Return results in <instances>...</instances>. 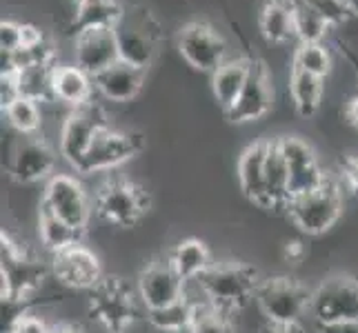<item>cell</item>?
I'll use <instances>...</instances> for the list:
<instances>
[{
  "mask_svg": "<svg viewBox=\"0 0 358 333\" xmlns=\"http://www.w3.org/2000/svg\"><path fill=\"white\" fill-rule=\"evenodd\" d=\"M205 298L216 309L234 316L256 300V289L261 285L258 271L245 262H214L196 280Z\"/></svg>",
  "mask_w": 358,
  "mask_h": 333,
  "instance_id": "1",
  "label": "cell"
},
{
  "mask_svg": "<svg viewBox=\"0 0 358 333\" xmlns=\"http://www.w3.org/2000/svg\"><path fill=\"white\" fill-rule=\"evenodd\" d=\"M141 306L138 291L120 278H103L90 291V316L109 333H127L143 318Z\"/></svg>",
  "mask_w": 358,
  "mask_h": 333,
  "instance_id": "2",
  "label": "cell"
},
{
  "mask_svg": "<svg viewBox=\"0 0 358 333\" xmlns=\"http://www.w3.org/2000/svg\"><path fill=\"white\" fill-rule=\"evenodd\" d=\"M120 60L147 71L158 56L160 47V24L147 7L122 9L114 24Z\"/></svg>",
  "mask_w": 358,
  "mask_h": 333,
  "instance_id": "3",
  "label": "cell"
},
{
  "mask_svg": "<svg viewBox=\"0 0 358 333\" xmlns=\"http://www.w3.org/2000/svg\"><path fill=\"white\" fill-rule=\"evenodd\" d=\"M256 304L271 325H299L310 313L312 289L287 276L265 278L256 289Z\"/></svg>",
  "mask_w": 358,
  "mask_h": 333,
  "instance_id": "4",
  "label": "cell"
},
{
  "mask_svg": "<svg viewBox=\"0 0 358 333\" xmlns=\"http://www.w3.org/2000/svg\"><path fill=\"white\" fill-rule=\"evenodd\" d=\"M287 216L307 236H320L329 231L343 216V189L338 180L327 176L316 191L289 200Z\"/></svg>",
  "mask_w": 358,
  "mask_h": 333,
  "instance_id": "5",
  "label": "cell"
},
{
  "mask_svg": "<svg viewBox=\"0 0 358 333\" xmlns=\"http://www.w3.org/2000/svg\"><path fill=\"white\" fill-rule=\"evenodd\" d=\"M94 209L96 216L109 227L131 229L150 209V193L129 180L114 178L96 189Z\"/></svg>",
  "mask_w": 358,
  "mask_h": 333,
  "instance_id": "6",
  "label": "cell"
},
{
  "mask_svg": "<svg viewBox=\"0 0 358 333\" xmlns=\"http://www.w3.org/2000/svg\"><path fill=\"white\" fill-rule=\"evenodd\" d=\"M105 127H109V120L101 105H96L94 101L71 109L67 114L58 131V154L69 167H73V171L83 163L85 154L90 151L98 131H103Z\"/></svg>",
  "mask_w": 358,
  "mask_h": 333,
  "instance_id": "7",
  "label": "cell"
},
{
  "mask_svg": "<svg viewBox=\"0 0 358 333\" xmlns=\"http://www.w3.org/2000/svg\"><path fill=\"white\" fill-rule=\"evenodd\" d=\"M45 276L47 269L38 258L29 256L9 236H3V269H0L3 300L14 298L29 302L31 295L41 289Z\"/></svg>",
  "mask_w": 358,
  "mask_h": 333,
  "instance_id": "8",
  "label": "cell"
},
{
  "mask_svg": "<svg viewBox=\"0 0 358 333\" xmlns=\"http://www.w3.org/2000/svg\"><path fill=\"white\" fill-rule=\"evenodd\" d=\"M176 43L187 65L205 73H214L229 58V47L223 34L205 20H194L180 27Z\"/></svg>",
  "mask_w": 358,
  "mask_h": 333,
  "instance_id": "9",
  "label": "cell"
},
{
  "mask_svg": "<svg viewBox=\"0 0 358 333\" xmlns=\"http://www.w3.org/2000/svg\"><path fill=\"white\" fill-rule=\"evenodd\" d=\"M56 160V149L41 133L20 135L7 151V171L20 184H34L54 176Z\"/></svg>",
  "mask_w": 358,
  "mask_h": 333,
  "instance_id": "10",
  "label": "cell"
},
{
  "mask_svg": "<svg viewBox=\"0 0 358 333\" xmlns=\"http://www.w3.org/2000/svg\"><path fill=\"white\" fill-rule=\"evenodd\" d=\"M143 147H145V138L141 133L105 127L103 131H98L90 151L85 154L83 163L76 167V174L92 176L107 169H114L125 163V160L134 158L136 154H141Z\"/></svg>",
  "mask_w": 358,
  "mask_h": 333,
  "instance_id": "11",
  "label": "cell"
},
{
  "mask_svg": "<svg viewBox=\"0 0 358 333\" xmlns=\"http://www.w3.org/2000/svg\"><path fill=\"white\" fill-rule=\"evenodd\" d=\"M310 316L316 325L358 320V280L338 274L320 282L312 291Z\"/></svg>",
  "mask_w": 358,
  "mask_h": 333,
  "instance_id": "12",
  "label": "cell"
},
{
  "mask_svg": "<svg viewBox=\"0 0 358 333\" xmlns=\"http://www.w3.org/2000/svg\"><path fill=\"white\" fill-rule=\"evenodd\" d=\"M47 209L63 218L73 229L85 231L92 218V202L83 182L69 174H54L45 182L43 200Z\"/></svg>",
  "mask_w": 358,
  "mask_h": 333,
  "instance_id": "13",
  "label": "cell"
},
{
  "mask_svg": "<svg viewBox=\"0 0 358 333\" xmlns=\"http://www.w3.org/2000/svg\"><path fill=\"white\" fill-rule=\"evenodd\" d=\"M120 60L114 24H92L73 36V65L98 76Z\"/></svg>",
  "mask_w": 358,
  "mask_h": 333,
  "instance_id": "14",
  "label": "cell"
},
{
  "mask_svg": "<svg viewBox=\"0 0 358 333\" xmlns=\"http://www.w3.org/2000/svg\"><path fill=\"white\" fill-rule=\"evenodd\" d=\"M276 142L289 165V200L316 191L327 180V174L320 169L318 158L307 140L299 135H280Z\"/></svg>",
  "mask_w": 358,
  "mask_h": 333,
  "instance_id": "15",
  "label": "cell"
},
{
  "mask_svg": "<svg viewBox=\"0 0 358 333\" xmlns=\"http://www.w3.org/2000/svg\"><path fill=\"white\" fill-rule=\"evenodd\" d=\"M49 269H52V276L58 285H63L67 289L92 291L103 280L101 260L83 242L73 244L60 253H54Z\"/></svg>",
  "mask_w": 358,
  "mask_h": 333,
  "instance_id": "16",
  "label": "cell"
},
{
  "mask_svg": "<svg viewBox=\"0 0 358 333\" xmlns=\"http://www.w3.org/2000/svg\"><path fill=\"white\" fill-rule=\"evenodd\" d=\"M271 105H274V80H271V71L263 60H254L250 78H247L236 103L225 111V118L229 122H236V125L256 122L269 114Z\"/></svg>",
  "mask_w": 358,
  "mask_h": 333,
  "instance_id": "17",
  "label": "cell"
},
{
  "mask_svg": "<svg viewBox=\"0 0 358 333\" xmlns=\"http://www.w3.org/2000/svg\"><path fill=\"white\" fill-rule=\"evenodd\" d=\"M185 287L187 282L178 276V271L169 265V260L150 262L138 274V282H136V291H138L145 311L160 309V306L180 300L185 295Z\"/></svg>",
  "mask_w": 358,
  "mask_h": 333,
  "instance_id": "18",
  "label": "cell"
},
{
  "mask_svg": "<svg viewBox=\"0 0 358 333\" xmlns=\"http://www.w3.org/2000/svg\"><path fill=\"white\" fill-rule=\"evenodd\" d=\"M145 71L125 60H118L109 69L94 76V87L109 103H129L141 94Z\"/></svg>",
  "mask_w": 358,
  "mask_h": 333,
  "instance_id": "19",
  "label": "cell"
},
{
  "mask_svg": "<svg viewBox=\"0 0 358 333\" xmlns=\"http://www.w3.org/2000/svg\"><path fill=\"white\" fill-rule=\"evenodd\" d=\"M265 158L267 140H254L245 147L238 158V182L245 198H250L261 209H267V187H265Z\"/></svg>",
  "mask_w": 358,
  "mask_h": 333,
  "instance_id": "20",
  "label": "cell"
},
{
  "mask_svg": "<svg viewBox=\"0 0 358 333\" xmlns=\"http://www.w3.org/2000/svg\"><path fill=\"white\" fill-rule=\"evenodd\" d=\"M94 78L78 65H56L52 73V94L56 103H63L71 109L92 103Z\"/></svg>",
  "mask_w": 358,
  "mask_h": 333,
  "instance_id": "21",
  "label": "cell"
},
{
  "mask_svg": "<svg viewBox=\"0 0 358 333\" xmlns=\"http://www.w3.org/2000/svg\"><path fill=\"white\" fill-rule=\"evenodd\" d=\"M252 63L254 60H250V58H243V56L231 58L229 56L225 63L212 73V91H214V98L218 101V105L223 107V111H227L241 96L247 78H250Z\"/></svg>",
  "mask_w": 358,
  "mask_h": 333,
  "instance_id": "22",
  "label": "cell"
},
{
  "mask_svg": "<svg viewBox=\"0 0 358 333\" xmlns=\"http://www.w3.org/2000/svg\"><path fill=\"white\" fill-rule=\"evenodd\" d=\"M265 187H267V209H287V205H289V165H287L285 156H282L276 138L267 140Z\"/></svg>",
  "mask_w": 358,
  "mask_h": 333,
  "instance_id": "23",
  "label": "cell"
},
{
  "mask_svg": "<svg viewBox=\"0 0 358 333\" xmlns=\"http://www.w3.org/2000/svg\"><path fill=\"white\" fill-rule=\"evenodd\" d=\"M169 265L178 271V276L185 282L199 280L205 271L212 267V253H209L207 244L199 238H187L174 244V249L167 256Z\"/></svg>",
  "mask_w": 358,
  "mask_h": 333,
  "instance_id": "24",
  "label": "cell"
},
{
  "mask_svg": "<svg viewBox=\"0 0 358 333\" xmlns=\"http://www.w3.org/2000/svg\"><path fill=\"white\" fill-rule=\"evenodd\" d=\"M258 29L271 45H285L296 38L289 0H265L258 14Z\"/></svg>",
  "mask_w": 358,
  "mask_h": 333,
  "instance_id": "25",
  "label": "cell"
},
{
  "mask_svg": "<svg viewBox=\"0 0 358 333\" xmlns=\"http://www.w3.org/2000/svg\"><path fill=\"white\" fill-rule=\"evenodd\" d=\"M83 233L85 231L73 229L63 218H58L52 209H47L41 202V207H38V238H41V244L52 256L69 249L73 244H78Z\"/></svg>",
  "mask_w": 358,
  "mask_h": 333,
  "instance_id": "26",
  "label": "cell"
},
{
  "mask_svg": "<svg viewBox=\"0 0 358 333\" xmlns=\"http://www.w3.org/2000/svg\"><path fill=\"white\" fill-rule=\"evenodd\" d=\"M289 94L296 111L303 118H312L318 114L320 103H323V94H325V80L312 76V73L294 69L289 73Z\"/></svg>",
  "mask_w": 358,
  "mask_h": 333,
  "instance_id": "27",
  "label": "cell"
},
{
  "mask_svg": "<svg viewBox=\"0 0 358 333\" xmlns=\"http://www.w3.org/2000/svg\"><path fill=\"white\" fill-rule=\"evenodd\" d=\"M194 311H196V304L187 295H182L180 300L171 302L167 306L145 311V320H147V325L156 329L158 333H189L192 323H194Z\"/></svg>",
  "mask_w": 358,
  "mask_h": 333,
  "instance_id": "28",
  "label": "cell"
},
{
  "mask_svg": "<svg viewBox=\"0 0 358 333\" xmlns=\"http://www.w3.org/2000/svg\"><path fill=\"white\" fill-rule=\"evenodd\" d=\"M56 63H41L24 67L16 73L18 78V89L22 98H29L34 103H54L52 94V73Z\"/></svg>",
  "mask_w": 358,
  "mask_h": 333,
  "instance_id": "29",
  "label": "cell"
},
{
  "mask_svg": "<svg viewBox=\"0 0 358 333\" xmlns=\"http://www.w3.org/2000/svg\"><path fill=\"white\" fill-rule=\"evenodd\" d=\"M289 7H292L294 31H296V40H299V45L323 43V38L331 27L320 18V14H316L305 0H289Z\"/></svg>",
  "mask_w": 358,
  "mask_h": 333,
  "instance_id": "30",
  "label": "cell"
},
{
  "mask_svg": "<svg viewBox=\"0 0 358 333\" xmlns=\"http://www.w3.org/2000/svg\"><path fill=\"white\" fill-rule=\"evenodd\" d=\"M7 125L14 129L18 135H34L43 127V111L41 105L29 101V98H18L7 109H3Z\"/></svg>",
  "mask_w": 358,
  "mask_h": 333,
  "instance_id": "31",
  "label": "cell"
},
{
  "mask_svg": "<svg viewBox=\"0 0 358 333\" xmlns=\"http://www.w3.org/2000/svg\"><path fill=\"white\" fill-rule=\"evenodd\" d=\"M292 67L294 69H301L312 73V76L318 78H327L331 73V54L329 49L323 43H310V45H299L294 52V60H292Z\"/></svg>",
  "mask_w": 358,
  "mask_h": 333,
  "instance_id": "32",
  "label": "cell"
},
{
  "mask_svg": "<svg viewBox=\"0 0 358 333\" xmlns=\"http://www.w3.org/2000/svg\"><path fill=\"white\" fill-rule=\"evenodd\" d=\"M189 333H236V331H234L229 313L216 309L214 304H209L205 300V302H196Z\"/></svg>",
  "mask_w": 358,
  "mask_h": 333,
  "instance_id": "33",
  "label": "cell"
},
{
  "mask_svg": "<svg viewBox=\"0 0 358 333\" xmlns=\"http://www.w3.org/2000/svg\"><path fill=\"white\" fill-rule=\"evenodd\" d=\"M307 5H310L316 14H320L329 27H338V24L348 22L352 11H350V5L348 0H305Z\"/></svg>",
  "mask_w": 358,
  "mask_h": 333,
  "instance_id": "34",
  "label": "cell"
},
{
  "mask_svg": "<svg viewBox=\"0 0 358 333\" xmlns=\"http://www.w3.org/2000/svg\"><path fill=\"white\" fill-rule=\"evenodd\" d=\"M22 49V24L14 20L0 22V52H18Z\"/></svg>",
  "mask_w": 358,
  "mask_h": 333,
  "instance_id": "35",
  "label": "cell"
},
{
  "mask_svg": "<svg viewBox=\"0 0 358 333\" xmlns=\"http://www.w3.org/2000/svg\"><path fill=\"white\" fill-rule=\"evenodd\" d=\"M52 331L54 329L47 327V323H45L43 318L31 316V313H24L7 333H52Z\"/></svg>",
  "mask_w": 358,
  "mask_h": 333,
  "instance_id": "36",
  "label": "cell"
},
{
  "mask_svg": "<svg viewBox=\"0 0 358 333\" xmlns=\"http://www.w3.org/2000/svg\"><path fill=\"white\" fill-rule=\"evenodd\" d=\"M20 98V89H18V78L14 76H0V105L3 109H7L11 103H16Z\"/></svg>",
  "mask_w": 358,
  "mask_h": 333,
  "instance_id": "37",
  "label": "cell"
},
{
  "mask_svg": "<svg viewBox=\"0 0 358 333\" xmlns=\"http://www.w3.org/2000/svg\"><path fill=\"white\" fill-rule=\"evenodd\" d=\"M316 333H358V320H336V323L316 325Z\"/></svg>",
  "mask_w": 358,
  "mask_h": 333,
  "instance_id": "38",
  "label": "cell"
},
{
  "mask_svg": "<svg viewBox=\"0 0 358 333\" xmlns=\"http://www.w3.org/2000/svg\"><path fill=\"white\" fill-rule=\"evenodd\" d=\"M343 182L348 184V189L358 193V156L350 158L343 167Z\"/></svg>",
  "mask_w": 358,
  "mask_h": 333,
  "instance_id": "39",
  "label": "cell"
},
{
  "mask_svg": "<svg viewBox=\"0 0 358 333\" xmlns=\"http://www.w3.org/2000/svg\"><path fill=\"white\" fill-rule=\"evenodd\" d=\"M345 120L358 131V94L354 98H350L348 105H345Z\"/></svg>",
  "mask_w": 358,
  "mask_h": 333,
  "instance_id": "40",
  "label": "cell"
},
{
  "mask_svg": "<svg viewBox=\"0 0 358 333\" xmlns=\"http://www.w3.org/2000/svg\"><path fill=\"white\" fill-rule=\"evenodd\" d=\"M261 333H305V329L299 325H271L267 323V327Z\"/></svg>",
  "mask_w": 358,
  "mask_h": 333,
  "instance_id": "41",
  "label": "cell"
},
{
  "mask_svg": "<svg viewBox=\"0 0 358 333\" xmlns=\"http://www.w3.org/2000/svg\"><path fill=\"white\" fill-rule=\"evenodd\" d=\"M78 7H92V5H107V3H114V0H76Z\"/></svg>",
  "mask_w": 358,
  "mask_h": 333,
  "instance_id": "42",
  "label": "cell"
},
{
  "mask_svg": "<svg viewBox=\"0 0 358 333\" xmlns=\"http://www.w3.org/2000/svg\"><path fill=\"white\" fill-rule=\"evenodd\" d=\"M52 333H78L76 327H69V325H60V327H54Z\"/></svg>",
  "mask_w": 358,
  "mask_h": 333,
  "instance_id": "43",
  "label": "cell"
},
{
  "mask_svg": "<svg viewBox=\"0 0 358 333\" xmlns=\"http://www.w3.org/2000/svg\"><path fill=\"white\" fill-rule=\"evenodd\" d=\"M348 5H350L352 16H356V18H358V0H348Z\"/></svg>",
  "mask_w": 358,
  "mask_h": 333,
  "instance_id": "44",
  "label": "cell"
}]
</instances>
